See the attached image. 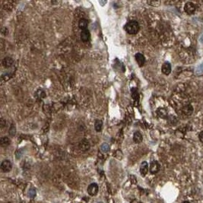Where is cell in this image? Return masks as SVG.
Wrapping results in <instances>:
<instances>
[{
    "instance_id": "cell-2",
    "label": "cell",
    "mask_w": 203,
    "mask_h": 203,
    "mask_svg": "<svg viewBox=\"0 0 203 203\" xmlns=\"http://www.w3.org/2000/svg\"><path fill=\"white\" fill-rule=\"evenodd\" d=\"M98 186L97 183H93L92 184H90L87 187V193L89 194L90 195L92 196H94L98 194Z\"/></svg>"
},
{
    "instance_id": "cell-20",
    "label": "cell",
    "mask_w": 203,
    "mask_h": 203,
    "mask_svg": "<svg viewBox=\"0 0 203 203\" xmlns=\"http://www.w3.org/2000/svg\"><path fill=\"white\" fill-rule=\"evenodd\" d=\"M35 195H36V191L34 189H30L28 192V196L30 197V198H34Z\"/></svg>"
},
{
    "instance_id": "cell-12",
    "label": "cell",
    "mask_w": 203,
    "mask_h": 203,
    "mask_svg": "<svg viewBox=\"0 0 203 203\" xmlns=\"http://www.w3.org/2000/svg\"><path fill=\"white\" fill-rule=\"evenodd\" d=\"M183 112L185 115H186V116H191L193 112V107H192V105L189 104V105L184 107V108L183 109Z\"/></svg>"
},
{
    "instance_id": "cell-10",
    "label": "cell",
    "mask_w": 203,
    "mask_h": 203,
    "mask_svg": "<svg viewBox=\"0 0 203 203\" xmlns=\"http://www.w3.org/2000/svg\"><path fill=\"white\" fill-rule=\"evenodd\" d=\"M13 63H14V60H13L12 58L11 57H6L2 60V65L3 66L6 68H9L12 65Z\"/></svg>"
},
{
    "instance_id": "cell-6",
    "label": "cell",
    "mask_w": 203,
    "mask_h": 203,
    "mask_svg": "<svg viewBox=\"0 0 203 203\" xmlns=\"http://www.w3.org/2000/svg\"><path fill=\"white\" fill-rule=\"evenodd\" d=\"M135 59H136V62L138 63V65L140 66V67H142L144 65L145 63V58L144 55L140 53H136V56H135Z\"/></svg>"
},
{
    "instance_id": "cell-16",
    "label": "cell",
    "mask_w": 203,
    "mask_h": 203,
    "mask_svg": "<svg viewBox=\"0 0 203 203\" xmlns=\"http://www.w3.org/2000/svg\"><path fill=\"white\" fill-rule=\"evenodd\" d=\"M103 128V122L101 120H97L94 123V129L97 132H100Z\"/></svg>"
},
{
    "instance_id": "cell-3",
    "label": "cell",
    "mask_w": 203,
    "mask_h": 203,
    "mask_svg": "<svg viewBox=\"0 0 203 203\" xmlns=\"http://www.w3.org/2000/svg\"><path fill=\"white\" fill-rule=\"evenodd\" d=\"M12 164L11 161H9L8 160H3L1 164V169L3 172H9L12 170Z\"/></svg>"
},
{
    "instance_id": "cell-14",
    "label": "cell",
    "mask_w": 203,
    "mask_h": 203,
    "mask_svg": "<svg viewBox=\"0 0 203 203\" xmlns=\"http://www.w3.org/2000/svg\"><path fill=\"white\" fill-rule=\"evenodd\" d=\"M142 139H143V137H142V134H141L139 132H136L133 135V141H134L136 143H140L142 142Z\"/></svg>"
},
{
    "instance_id": "cell-22",
    "label": "cell",
    "mask_w": 203,
    "mask_h": 203,
    "mask_svg": "<svg viewBox=\"0 0 203 203\" xmlns=\"http://www.w3.org/2000/svg\"><path fill=\"white\" fill-rule=\"evenodd\" d=\"M199 140H200V142H202L203 143V130L201 132H200V133H199Z\"/></svg>"
},
{
    "instance_id": "cell-7",
    "label": "cell",
    "mask_w": 203,
    "mask_h": 203,
    "mask_svg": "<svg viewBox=\"0 0 203 203\" xmlns=\"http://www.w3.org/2000/svg\"><path fill=\"white\" fill-rule=\"evenodd\" d=\"M161 72H162L163 74H164V75H170V73L171 72V63H168V62H165V63L162 65V67H161Z\"/></svg>"
},
{
    "instance_id": "cell-13",
    "label": "cell",
    "mask_w": 203,
    "mask_h": 203,
    "mask_svg": "<svg viewBox=\"0 0 203 203\" xmlns=\"http://www.w3.org/2000/svg\"><path fill=\"white\" fill-rule=\"evenodd\" d=\"M10 139H9L8 137H6V136L2 137V138H0V145H1V146L2 147L8 146V145H10Z\"/></svg>"
},
{
    "instance_id": "cell-5",
    "label": "cell",
    "mask_w": 203,
    "mask_h": 203,
    "mask_svg": "<svg viewBox=\"0 0 203 203\" xmlns=\"http://www.w3.org/2000/svg\"><path fill=\"white\" fill-rule=\"evenodd\" d=\"M160 171V164L156 160H153L151 162L150 164V172L152 174H155Z\"/></svg>"
},
{
    "instance_id": "cell-19",
    "label": "cell",
    "mask_w": 203,
    "mask_h": 203,
    "mask_svg": "<svg viewBox=\"0 0 203 203\" xmlns=\"http://www.w3.org/2000/svg\"><path fill=\"white\" fill-rule=\"evenodd\" d=\"M158 114L159 116H160V117H164L167 115V111L165 110H164V109H159L158 110Z\"/></svg>"
},
{
    "instance_id": "cell-11",
    "label": "cell",
    "mask_w": 203,
    "mask_h": 203,
    "mask_svg": "<svg viewBox=\"0 0 203 203\" xmlns=\"http://www.w3.org/2000/svg\"><path fill=\"white\" fill-rule=\"evenodd\" d=\"M87 26H88V21L86 19H80L79 21H78V27H79L80 29H81L82 31L86 30V29H87Z\"/></svg>"
},
{
    "instance_id": "cell-15",
    "label": "cell",
    "mask_w": 203,
    "mask_h": 203,
    "mask_svg": "<svg viewBox=\"0 0 203 203\" xmlns=\"http://www.w3.org/2000/svg\"><path fill=\"white\" fill-rule=\"evenodd\" d=\"M79 146L81 150L87 151V149L90 148V145L86 139H84V140H82L81 142H80Z\"/></svg>"
},
{
    "instance_id": "cell-23",
    "label": "cell",
    "mask_w": 203,
    "mask_h": 203,
    "mask_svg": "<svg viewBox=\"0 0 203 203\" xmlns=\"http://www.w3.org/2000/svg\"><path fill=\"white\" fill-rule=\"evenodd\" d=\"M183 203H189V202H183Z\"/></svg>"
},
{
    "instance_id": "cell-1",
    "label": "cell",
    "mask_w": 203,
    "mask_h": 203,
    "mask_svg": "<svg viewBox=\"0 0 203 203\" xmlns=\"http://www.w3.org/2000/svg\"><path fill=\"white\" fill-rule=\"evenodd\" d=\"M139 28L140 27L136 21H130L124 27L125 31L128 33L129 34H136L139 31Z\"/></svg>"
},
{
    "instance_id": "cell-17",
    "label": "cell",
    "mask_w": 203,
    "mask_h": 203,
    "mask_svg": "<svg viewBox=\"0 0 203 203\" xmlns=\"http://www.w3.org/2000/svg\"><path fill=\"white\" fill-rule=\"evenodd\" d=\"M110 150V146L107 143H104V144L101 145L100 146V151L102 152H108Z\"/></svg>"
},
{
    "instance_id": "cell-9",
    "label": "cell",
    "mask_w": 203,
    "mask_h": 203,
    "mask_svg": "<svg viewBox=\"0 0 203 203\" xmlns=\"http://www.w3.org/2000/svg\"><path fill=\"white\" fill-rule=\"evenodd\" d=\"M148 163H147L146 161H143V162L141 164V166H140L141 174H142L143 177H145V176L148 173Z\"/></svg>"
},
{
    "instance_id": "cell-21",
    "label": "cell",
    "mask_w": 203,
    "mask_h": 203,
    "mask_svg": "<svg viewBox=\"0 0 203 203\" xmlns=\"http://www.w3.org/2000/svg\"><path fill=\"white\" fill-rule=\"evenodd\" d=\"M148 3L150 5H151V6H158L160 4V1H152V2H148Z\"/></svg>"
},
{
    "instance_id": "cell-4",
    "label": "cell",
    "mask_w": 203,
    "mask_h": 203,
    "mask_svg": "<svg viewBox=\"0 0 203 203\" xmlns=\"http://www.w3.org/2000/svg\"><path fill=\"white\" fill-rule=\"evenodd\" d=\"M195 6L193 2H186L184 6V10L186 13L188 14H193L195 11Z\"/></svg>"
},
{
    "instance_id": "cell-8",
    "label": "cell",
    "mask_w": 203,
    "mask_h": 203,
    "mask_svg": "<svg viewBox=\"0 0 203 203\" xmlns=\"http://www.w3.org/2000/svg\"><path fill=\"white\" fill-rule=\"evenodd\" d=\"M81 41H83V42H85V43L90 41V39H91V34H90V31H88L87 29L81 31Z\"/></svg>"
},
{
    "instance_id": "cell-18",
    "label": "cell",
    "mask_w": 203,
    "mask_h": 203,
    "mask_svg": "<svg viewBox=\"0 0 203 203\" xmlns=\"http://www.w3.org/2000/svg\"><path fill=\"white\" fill-rule=\"evenodd\" d=\"M15 132H16V129H15V127H14V124H12L10 129H9V134L10 136H14L15 135Z\"/></svg>"
}]
</instances>
